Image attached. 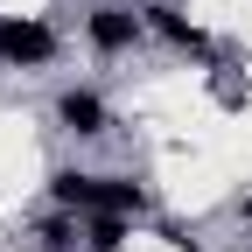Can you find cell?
<instances>
[{"label": "cell", "instance_id": "8992f818", "mask_svg": "<svg viewBox=\"0 0 252 252\" xmlns=\"http://www.w3.org/2000/svg\"><path fill=\"white\" fill-rule=\"evenodd\" d=\"M35 252H91V245H84V217H77V210L42 217V224H35Z\"/></svg>", "mask_w": 252, "mask_h": 252}, {"label": "cell", "instance_id": "6da1fadb", "mask_svg": "<svg viewBox=\"0 0 252 252\" xmlns=\"http://www.w3.org/2000/svg\"><path fill=\"white\" fill-rule=\"evenodd\" d=\"M49 203H56V210H77V217H91V210H119V217H140V210H147V189H140L133 175L56 168V175H49Z\"/></svg>", "mask_w": 252, "mask_h": 252}, {"label": "cell", "instance_id": "7a4b0ae2", "mask_svg": "<svg viewBox=\"0 0 252 252\" xmlns=\"http://www.w3.org/2000/svg\"><path fill=\"white\" fill-rule=\"evenodd\" d=\"M56 56V28L35 14H0V63L7 70H42Z\"/></svg>", "mask_w": 252, "mask_h": 252}, {"label": "cell", "instance_id": "3957f363", "mask_svg": "<svg viewBox=\"0 0 252 252\" xmlns=\"http://www.w3.org/2000/svg\"><path fill=\"white\" fill-rule=\"evenodd\" d=\"M140 35H147V14H133V0H105V7L84 14V42L98 49V56H126V49H140Z\"/></svg>", "mask_w": 252, "mask_h": 252}, {"label": "cell", "instance_id": "52a82bcc", "mask_svg": "<svg viewBox=\"0 0 252 252\" xmlns=\"http://www.w3.org/2000/svg\"><path fill=\"white\" fill-rule=\"evenodd\" d=\"M126 231H133V224H126L119 210H91L84 217V245L91 252H126Z\"/></svg>", "mask_w": 252, "mask_h": 252}, {"label": "cell", "instance_id": "5b68a950", "mask_svg": "<svg viewBox=\"0 0 252 252\" xmlns=\"http://www.w3.org/2000/svg\"><path fill=\"white\" fill-rule=\"evenodd\" d=\"M147 28H154V35H161V42H175L182 56H203V63L217 56V49H210V35H203V28L189 21L182 7H168V0H154V7H147Z\"/></svg>", "mask_w": 252, "mask_h": 252}, {"label": "cell", "instance_id": "ba28073f", "mask_svg": "<svg viewBox=\"0 0 252 252\" xmlns=\"http://www.w3.org/2000/svg\"><path fill=\"white\" fill-rule=\"evenodd\" d=\"M245 224H252V196H245Z\"/></svg>", "mask_w": 252, "mask_h": 252}, {"label": "cell", "instance_id": "277c9868", "mask_svg": "<svg viewBox=\"0 0 252 252\" xmlns=\"http://www.w3.org/2000/svg\"><path fill=\"white\" fill-rule=\"evenodd\" d=\"M56 126L77 133V140H105V133H112V112H105V98H98L91 84H70V91L56 98Z\"/></svg>", "mask_w": 252, "mask_h": 252}]
</instances>
